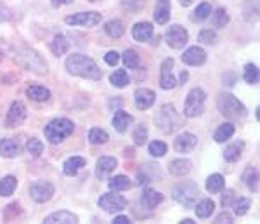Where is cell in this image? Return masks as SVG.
<instances>
[{
    "label": "cell",
    "instance_id": "5bb4252c",
    "mask_svg": "<svg viewBox=\"0 0 260 224\" xmlns=\"http://www.w3.org/2000/svg\"><path fill=\"white\" fill-rule=\"evenodd\" d=\"M198 145V137L191 132H182L174 139V150L177 153H189Z\"/></svg>",
    "mask_w": 260,
    "mask_h": 224
},
{
    "label": "cell",
    "instance_id": "db71d44e",
    "mask_svg": "<svg viewBox=\"0 0 260 224\" xmlns=\"http://www.w3.org/2000/svg\"><path fill=\"white\" fill-rule=\"evenodd\" d=\"M52 7H61V6H68V4H73V0H50Z\"/></svg>",
    "mask_w": 260,
    "mask_h": 224
},
{
    "label": "cell",
    "instance_id": "7dc6e473",
    "mask_svg": "<svg viewBox=\"0 0 260 224\" xmlns=\"http://www.w3.org/2000/svg\"><path fill=\"white\" fill-rule=\"evenodd\" d=\"M121 6L128 12H139L144 7V0H121Z\"/></svg>",
    "mask_w": 260,
    "mask_h": 224
},
{
    "label": "cell",
    "instance_id": "d4e9b609",
    "mask_svg": "<svg viewBox=\"0 0 260 224\" xmlns=\"http://www.w3.org/2000/svg\"><path fill=\"white\" fill-rule=\"evenodd\" d=\"M26 96L31 101H37V103H45V101L50 99V91L44 86H30L26 89Z\"/></svg>",
    "mask_w": 260,
    "mask_h": 224
},
{
    "label": "cell",
    "instance_id": "4dcf8cb0",
    "mask_svg": "<svg viewBox=\"0 0 260 224\" xmlns=\"http://www.w3.org/2000/svg\"><path fill=\"white\" fill-rule=\"evenodd\" d=\"M213 210H215V204H213V200H210V198H203L194 207V212L200 219H208L213 214Z\"/></svg>",
    "mask_w": 260,
    "mask_h": 224
},
{
    "label": "cell",
    "instance_id": "6f0895ef",
    "mask_svg": "<svg viewBox=\"0 0 260 224\" xmlns=\"http://www.w3.org/2000/svg\"><path fill=\"white\" fill-rule=\"evenodd\" d=\"M186 80H187V71H184V70H182V73H180V82L184 83Z\"/></svg>",
    "mask_w": 260,
    "mask_h": 224
},
{
    "label": "cell",
    "instance_id": "5b68a950",
    "mask_svg": "<svg viewBox=\"0 0 260 224\" xmlns=\"http://www.w3.org/2000/svg\"><path fill=\"white\" fill-rule=\"evenodd\" d=\"M217 106H219V111L229 120H241V118L246 117V108L245 104L241 103L238 98H234L233 94H224L219 96L217 99Z\"/></svg>",
    "mask_w": 260,
    "mask_h": 224
},
{
    "label": "cell",
    "instance_id": "d6986e66",
    "mask_svg": "<svg viewBox=\"0 0 260 224\" xmlns=\"http://www.w3.org/2000/svg\"><path fill=\"white\" fill-rule=\"evenodd\" d=\"M153 33H154V28L149 21H141V23L134 24L132 28V37L134 40L137 42H148L153 39Z\"/></svg>",
    "mask_w": 260,
    "mask_h": 224
},
{
    "label": "cell",
    "instance_id": "ac0fdd59",
    "mask_svg": "<svg viewBox=\"0 0 260 224\" xmlns=\"http://www.w3.org/2000/svg\"><path fill=\"white\" fill-rule=\"evenodd\" d=\"M116 165H118V160L115 156H101L98 163H95V176H98V179L104 181L115 171Z\"/></svg>",
    "mask_w": 260,
    "mask_h": 224
},
{
    "label": "cell",
    "instance_id": "e0dca14e",
    "mask_svg": "<svg viewBox=\"0 0 260 224\" xmlns=\"http://www.w3.org/2000/svg\"><path fill=\"white\" fill-rule=\"evenodd\" d=\"M21 143L16 137H4L0 139V156L4 158H16L18 155H21Z\"/></svg>",
    "mask_w": 260,
    "mask_h": 224
},
{
    "label": "cell",
    "instance_id": "11a10c76",
    "mask_svg": "<svg viewBox=\"0 0 260 224\" xmlns=\"http://www.w3.org/2000/svg\"><path fill=\"white\" fill-rule=\"evenodd\" d=\"M113 222L115 224H128L130 219L127 217V215H116V217L113 219Z\"/></svg>",
    "mask_w": 260,
    "mask_h": 224
},
{
    "label": "cell",
    "instance_id": "836d02e7",
    "mask_svg": "<svg viewBox=\"0 0 260 224\" xmlns=\"http://www.w3.org/2000/svg\"><path fill=\"white\" fill-rule=\"evenodd\" d=\"M234 124H231V122H225V124L219 125V129L215 130V134H213V139H215L217 143H224L228 141V139L233 137L234 134Z\"/></svg>",
    "mask_w": 260,
    "mask_h": 224
},
{
    "label": "cell",
    "instance_id": "8992f818",
    "mask_svg": "<svg viewBox=\"0 0 260 224\" xmlns=\"http://www.w3.org/2000/svg\"><path fill=\"white\" fill-rule=\"evenodd\" d=\"M205 101H207V94H205L203 89L200 87L191 89L186 98V103H184V115L187 118L200 117L205 109Z\"/></svg>",
    "mask_w": 260,
    "mask_h": 224
},
{
    "label": "cell",
    "instance_id": "484cf974",
    "mask_svg": "<svg viewBox=\"0 0 260 224\" xmlns=\"http://www.w3.org/2000/svg\"><path fill=\"white\" fill-rule=\"evenodd\" d=\"M142 205L146 207V209H154L156 205H160L163 202V195L160 191H156V189H144V193H142V198H141Z\"/></svg>",
    "mask_w": 260,
    "mask_h": 224
},
{
    "label": "cell",
    "instance_id": "f1b7e54d",
    "mask_svg": "<svg viewBox=\"0 0 260 224\" xmlns=\"http://www.w3.org/2000/svg\"><path fill=\"white\" fill-rule=\"evenodd\" d=\"M243 181L248 186L250 191L257 193L258 191V171L257 167H246V171L243 172Z\"/></svg>",
    "mask_w": 260,
    "mask_h": 224
},
{
    "label": "cell",
    "instance_id": "7a4b0ae2",
    "mask_svg": "<svg viewBox=\"0 0 260 224\" xmlns=\"http://www.w3.org/2000/svg\"><path fill=\"white\" fill-rule=\"evenodd\" d=\"M12 59L24 70H30L37 75H45L47 73V63L40 56L37 50L28 49V47H18L12 49Z\"/></svg>",
    "mask_w": 260,
    "mask_h": 224
},
{
    "label": "cell",
    "instance_id": "ffe728a7",
    "mask_svg": "<svg viewBox=\"0 0 260 224\" xmlns=\"http://www.w3.org/2000/svg\"><path fill=\"white\" fill-rule=\"evenodd\" d=\"M47 224H77L78 217L73 212H68V210H59V212H54L45 217Z\"/></svg>",
    "mask_w": 260,
    "mask_h": 224
},
{
    "label": "cell",
    "instance_id": "f5cc1de1",
    "mask_svg": "<svg viewBox=\"0 0 260 224\" xmlns=\"http://www.w3.org/2000/svg\"><path fill=\"white\" fill-rule=\"evenodd\" d=\"M9 19H11V11L7 9V6H4V2H0V23Z\"/></svg>",
    "mask_w": 260,
    "mask_h": 224
},
{
    "label": "cell",
    "instance_id": "7bdbcfd3",
    "mask_svg": "<svg viewBox=\"0 0 260 224\" xmlns=\"http://www.w3.org/2000/svg\"><path fill=\"white\" fill-rule=\"evenodd\" d=\"M123 63H125L127 68L136 70L137 66H139V54H137L134 49H127L123 52Z\"/></svg>",
    "mask_w": 260,
    "mask_h": 224
},
{
    "label": "cell",
    "instance_id": "d6a6232c",
    "mask_svg": "<svg viewBox=\"0 0 260 224\" xmlns=\"http://www.w3.org/2000/svg\"><path fill=\"white\" fill-rule=\"evenodd\" d=\"M108 186H110L111 191H127V189L132 188V181L127 176H115L110 179Z\"/></svg>",
    "mask_w": 260,
    "mask_h": 224
},
{
    "label": "cell",
    "instance_id": "4fadbf2b",
    "mask_svg": "<svg viewBox=\"0 0 260 224\" xmlns=\"http://www.w3.org/2000/svg\"><path fill=\"white\" fill-rule=\"evenodd\" d=\"M26 118V106H24L21 101H14L11 104L9 111H7V117H6V127H18L24 122Z\"/></svg>",
    "mask_w": 260,
    "mask_h": 224
},
{
    "label": "cell",
    "instance_id": "2e32d148",
    "mask_svg": "<svg viewBox=\"0 0 260 224\" xmlns=\"http://www.w3.org/2000/svg\"><path fill=\"white\" fill-rule=\"evenodd\" d=\"M154 101H156V94H154V91H151V89L141 87L134 92V103H136V106L139 109L151 108L154 104Z\"/></svg>",
    "mask_w": 260,
    "mask_h": 224
},
{
    "label": "cell",
    "instance_id": "4316f807",
    "mask_svg": "<svg viewBox=\"0 0 260 224\" xmlns=\"http://www.w3.org/2000/svg\"><path fill=\"white\" fill-rule=\"evenodd\" d=\"M243 150H245V143L243 141H236V143H233V145H229L224 151L225 162H229V163L238 162L243 155Z\"/></svg>",
    "mask_w": 260,
    "mask_h": 224
},
{
    "label": "cell",
    "instance_id": "c3c4849f",
    "mask_svg": "<svg viewBox=\"0 0 260 224\" xmlns=\"http://www.w3.org/2000/svg\"><path fill=\"white\" fill-rule=\"evenodd\" d=\"M19 209H21V207H19L18 202H14V204H9V205L6 207V209H4V219H6V221H11L14 215H18L21 212Z\"/></svg>",
    "mask_w": 260,
    "mask_h": 224
},
{
    "label": "cell",
    "instance_id": "d590c367",
    "mask_svg": "<svg viewBox=\"0 0 260 224\" xmlns=\"http://www.w3.org/2000/svg\"><path fill=\"white\" fill-rule=\"evenodd\" d=\"M110 82H111V86L121 89V87H127L130 83V77L125 70H115L110 77Z\"/></svg>",
    "mask_w": 260,
    "mask_h": 224
},
{
    "label": "cell",
    "instance_id": "bcb514c9",
    "mask_svg": "<svg viewBox=\"0 0 260 224\" xmlns=\"http://www.w3.org/2000/svg\"><path fill=\"white\" fill-rule=\"evenodd\" d=\"M215 40H217V33L210 28H203L198 33V42H201V44H213Z\"/></svg>",
    "mask_w": 260,
    "mask_h": 224
},
{
    "label": "cell",
    "instance_id": "277c9868",
    "mask_svg": "<svg viewBox=\"0 0 260 224\" xmlns=\"http://www.w3.org/2000/svg\"><path fill=\"white\" fill-rule=\"evenodd\" d=\"M172 198L186 209H191L200 198V186L194 181H182L172 188Z\"/></svg>",
    "mask_w": 260,
    "mask_h": 224
},
{
    "label": "cell",
    "instance_id": "60d3db41",
    "mask_svg": "<svg viewBox=\"0 0 260 224\" xmlns=\"http://www.w3.org/2000/svg\"><path fill=\"white\" fill-rule=\"evenodd\" d=\"M26 151L33 156V158H39V156H40L42 153H44V143H42L40 139H37V137L28 139V143H26Z\"/></svg>",
    "mask_w": 260,
    "mask_h": 224
},
{
    "label": "cell",
    "instance_id": "44dd1931",
    "mask_svg": "<svg viewBox=\"0 0 260 224\" xmlns=\"http://www.w3.org/2000/svg\"><path fill=\"white\" fill-rule=\"evenodd\" d=\"M132 122H134L132 115H128V113L123 111V109H116V113L113 115L111 124H113V127H115V130H118V132H125V130L132 125Z\"/></svg>",
    "mask_w": 260,
    "mask_h": 224
},
{
    "label": "cell",
    "instance_id": "ab89813d",
    "mask_svg": "<svg viewBox=\"0 0 260 224\" xmlns=\"http://www.w3.org/2000/svg\"><path fill=\"white\" fill-rule=\"evenodd\" d=\"M212 14V6L208 2H201L198 7L194 9V14H192V21H205L208 19Z\"/></svg>",
    "mask_w": 260,
    "mask_h": 224
},
{
    "label": "cell",
    "instance_id": "7c38bea8",
    "mask_svg": "<svg viewBox=\"0 0 260 224\" xmlns=\"http://www.w3.org/2000/svg\"><path fill=\"white\" fill-rule=\"evenodd\" d=\"M172 68H174V59L172 58L163 59L160 68V86L165 91H172V89H175V86H177V80H175L174 73H172Z\"/></svg>",
    "mask_w": 260,
    "mask_h": 224
},
{
    "label": "cell",
    "instance_id": "ba28073f",
    "mask_svg": "<svg viewBox=\"0 0 260 224\" xmlns=\"http://www.w3.org/2000/svg\"><path fill=\"white\" fill-rule=\"evenodd\" d=\"M187 39H189V33H187L186 28H182L180 24H172V26L167 28L165 32V40L169 44V47L179 50L182 49L184 45L187 44Z\"/></svg>",
    "mask_w": 260,
    "mask_h": 224
},
{
    "label": "cell",
    "instance_id": "91938a15",
    "mask_svg": "<svg viewBox=\"0 0 260 224\" xmlns=\"http://www.w3.org/2000/svg\"><path fill=\"white\" fill-rule=\"evenodd\" d=\"M182 224H194V222H192V219H184Z\"/></svg>",
    "mask_w": 260,
    "mask_h": 224
},
{
    "label": "cell",
    "instance_id": "cb8c5ba5",
    "mask_svg": "<svg viewBox=\"0 0 260 224\" xmlns=\"http://www.w3.org/2000/svg\"><path fill=\"white\" fill-rule=\"evenodd\" d=\"M85 163H87L85 158H82V156H71V158H68L64 162V165H62V171H64L66 176L73 177V176H77L83 167H85Z\"/></svg>",
    "mask_w": 260,
    "mask_h": 224
},
{
    "label": "cell",
    "instance_id": "ee69618b",
    "mask_svg": "<svg viewBox=\"0 0 260 224\" xmlns=\"http://www.w3.org/2000/svg\"><path fill=\"white\" fill-rule=\"evenodd\" d=\"M132 137H134V143H136L137 146L146 145V141H148V129H146L144 125H137L136 130H134V134H132Z\"/></svg>",
    "mask_w": 260,
    "mask_h": 224
},
{
    "label": "cell",
    "instance_id": "1f68e13d",
    "mask_svg": "<svg viewBox=\"0 0 260 224\" xmlns=\"http://www.w3.org/2000/svg\"><path fill=\"white\" fill-rule=\"evenodd\" d=\"M18 188V179L14 176H6L0 179V197H11Z\"/></svg>",
    "mask_w": 260,
    "mask_h": 224
},
{
    "label": "cell",
    "instance_id": "94428289",
    "mask_svg": "<svg viewBox=\"0 0 260 224\" xmlns=\"http://www.w3.org/2000/svg\"><path fill=\"white\" fill-rule=\"evenodd\" d=\"M2 59H4V52H0V63H2Z\"/></svg>",
    "mask_w": 260,
    "mask_h": 224
},
{
    "label": "cell",
    "instance_id": "f546056e",
    "mask_svg": "<svg viewBox=\"0 0 260 224\" xmlns=\"http://www.w3.org/2000/svg\"><path fill=\"white\" fill-rule=\"evenodd\" d=\"M104 32H106V35L111 37V39H120L125 33V24L121 23L120 19H111L104 24Z\"/></svg>",
    "mask_w": 260,
    "mask_h": 224
},
{
    "label": "cell",
    "instance_id": "52a82bcc",
    "mask_svg": "<svg viewBox=\"0 0 260 224\" xmlns=\"http://www.w3.org/2000/svg\"><path fill=\"white\" fill-rule=\"evenodd\" d=\"M177 122H179V117H177L175 108L172 106V104H163L156 115V125L160 127L161 132L172 134L175 130V127H177Z\"/></svg>",
    "mask_w": 260,
    "mask_h": 224
},
{
    "label": "cell",
    "instance_id": "8d00e7d4",
    "mask_svg": "<svg viewBox=\"0 0 260 224\" xmlns=\"http://www.w3.org/2000/svg\"><path fill=\"white\" fill-rule=\"evenodd\" d=\"M250 205H251V200H250V198H245V197L234 198V202L231 204V207L234 209V214L240 215V217H241V215H245L246 212H248Z\"/></svg>",
    "mask_w": 260,
    "mask_h": 224
},
{
    "label": "cell",
    "instance_id": "9f6ffc18",
    "mask_svg": "<svg viewBox=\"0 0 260 224\" xmlns=\"http://www.w3.org/2000/svg\"><path fill=\"white\" fill-rule=\"evenodd\" d=\"M123 156H125V158H132V156H134V148H125Z\"/></svg>",
    "mask_w": 260,
    "mask_h": 224
},
{
    "label": "cell",
    "instance_id": "8fae6325",
    "mask_svg": "<svg viewBox=\"0 0 260 224\" xmlns=\"http://www.w3.org/2000/svg\"><path fill=\"white\" fill-rule=\"evenodd\" d=\"M30 197L37 204H45L54 197V186L49 181H35L30 186Z\"/></svg>",
    "mask_w": 260,
    "mask_h": 224
},
{
    "label": "cell",
    "instance_id": "74e56055",
    "mask_svg": "<svg viewBox=\"0 0 260 224\" xmlns=\"http://www.w3.org/2000/svg\"><path fill=\"white\" fill-rule=\"evenodd\" d=\"M243 78H245V82L250 83V86H257L258 83V68L253 65V63H248V65L245 66Z\"/></svg>",
    "mask_w": 260,
    "mask_h": 224
},
{
    "label": "cell",
    "instance_id": "f6af8a7d",
    "mask_svg": "<svg viewBox=\"0 0 260 224\" xmlns=\"http://www.w3.org/2000/svg\"><path fill=\"white\" fill-rule=\"evenodd\" d=\"M149 155L151 156H156V158H160V156H165L167 153V145L165 143H161V141H153V143H149Z\"/></svg>",
    "mask_w": 260,
    "mask_h": 224
},
{
    "label": "cell",
    "instance_id": "f35d334b",
    "mask_svg": "<svg viewBox=\"0 0 260 224\" xmlns=\"http://www.w3.org/2000/svg\"><path fill=\"white\" fill-rule=\"evenodd\" d=\"M108 139H110L108 132L99 129V127H94V129L89 130V141L92 145H104V143H108Z\"/></svg>",
    "mask_w": 260,
    "mask_h": 224
},
{
    "label": "cell",
    "instance_id": "83f0119b",
    "mask_svg": "<svg viewBox=\"0 0 260 224\" xmlns=\"http://www.w3.org/2000/svg\"><path fill=\"white\" fill-rule=\"evenodd\" d=\"M50 50H52L54 56H62V54H66L70 50V42L66 39L64 35H56L50 42Z\"/></svg>",
    "mask_w": 260,
    "mask_h": 224
},
{
    "label": "cell",
    "instance_id": "f907efd6",
    "mask_svg": "<svg viewBox=\"0 0 260 224\" xmlns=\"http://www.w3.org/2000/svg\"><path fill=\"white\" fill-rule=\"evenodd\" d=\"M104 61L110 66H116L120 61V54L116 52V50H110V52H106V56H104Z\"/></svg>",
    "mask_w": 260,
    "mask_h": 224
},
{
    "label": "cell",
    "instance_id": "e575fe53",
    "mask_svg": "<svg viewBox=\"0 0 260 224\" xmlns=\"http://www.w3.org/2000/svg\"><path fill=\"white\" fill-rule=\"evenodd\" d=\"M224 186H225V181L220 174H212L207 179V191L212 193V195L213 193H220L222 189H224Z\"/></svg>",
    "mask_w": 260,
    "mask_h": 224
},
{
    "label": "cell",
    "instance_id": "603a6c76",
    "mask_svg": "<svg viewBox=\"0 0 260 224\" xmlns=\"http://www.w3.org/2000/svg\"><path fill=\"white\" fill-rule=\"evenodd\" d=\"M170 0H158L156 2V7H154V21L158 24H165L167 21L170 19Z\"/></svg>",
    "mask_w": 260,
    "mask_h": 224
},
{
    "label": "cell",
    "instance_id": "6da1fadb",
    "mask_svg": "<svg viewBox=\"0 0 260 224\" xmlns=\"http://www.w3.org/2000/svg\"><path fill=\"white\" fill-rule=\"evenodd\" d=\"M66 70L75 77H82L87 80H101L103 77V70H99L94 59L83 56V54H71L66 59Z\"/></svg>",
    "mask_w": 260,
    "mask_h": 224
},
{
    "label": "cell",
    "instance_id": "681fc988",
    "mask_svg": "<svg viewBox=\"0 0 260 224\" xmlns=\"http://www.w3.org/2000/svg\"><path fill=\"white\" fill-rule=\"evenodd\" d=\"M234 198H236V195H234V189H225L224 193H222V207H231V204L234 202Z\"/></svg>",
    "mask_w": 260,
    "mask_h": 224
},
{
    "label": "cell",
    "instance_id": "7402d4cb",
    "mask_svg": "<svg viewBox=\"0 0 260 224\" xmlns=\"http://www.w3.org/2000/svg\"><path fill=\"white\" fill-rule=\"evenodd\" d=\"M191 165H192L191 160L175 158V160H172V162L169 163V171H170L172 176L182 177V176H186V174H189V172H191Z\"/></svg>",
    "mask_w": 260,
    "mask_h": 224
},
{
    "label": "cell",
    "instance_id": "816d5d0a",
    "mask_svg": "<svg viewBox=\"0 0 260 224\" xmlns=\"http://www.w3.org/2000/svg\"><path fill=\"white\" fill-rule=\"evenodd\" d=\"M215 222H219V224H231V222H233V215H231L229 212H225V210H224V212H220L219 215H217V219H215Z\"/></svg>",
    "mask_w": 260,
    "mask_h": 224
},
{
    "label": "cell",
    "instance_id": "3957f363",
    "mask_svg": "<svg viewBox=\"0 0 260 224\" xmlns=\"http://www.w3.org/2000/svg\"><path fill=\"white\" fill-rule=\"evenodd\" d=\"M75 130V124L68 118H54L45 125V139L50 145H59L66 137H70Z\"/></svg>",
    "mask_w": 260,
    "mask_h": 224
},
{
    "label": "cell",
    "instance_id": "6125c7cd",
    "mask_svg": "<svg viewBox=\"0 0 260 224\" xmlns=\"http://www.w3.org/2000/svg\"><path fill=\"white\" fill-rule=\"evenodd\" d=\"M89 2H99V0H89Z\"/></svg>",
    "mask_w": 260,
    "mask_h": 224
},
{
    "label": "cell",
    "instance_id": "9c48e42d",
    "mask_svg": "<svg viewBox=\"0 0 260 224\" xmlns=\"http://www.w3.org/2000/svg\"><path fill=\"white\" fill-rule=\"evenodd\" d=\"M66 24H71V26H85V28H92L95 24L101 23V14L95 11L90 12H78V14L73 16H66L64 18Z\"/></svg>",
    "mask_w": 260,
    "mask_h": 224
},
{
    "label": "cell",
    "instance_id": "30bf717a",
    "mask_svg": "<svg viewBox=\"0 0 260 224\" xmlns=\"http://www.w3.org/2000/svg\"><path fill=\"white\" fill-rule=\"evenodd\" d=\"M98 204L101 209H104L106 212H120V210H123L125 207H127V198L110 191V193L101 195Z\"/></svg>",
    "mask_w": 260,
    "mask_h": 224
},
{
    "label": "cell",
    "instance_id": "9a60e30c",
    "mask_svg": "<svg viewBox=\"0 0 260 224\" xmlns=\"http://www.w3.org/2000/svg\"><path fill=\"white\" fill-rule=\"evenodd\" d=\"M205 61H207V52H205V49L198 47V45L184 50L182 54V63L187 66H201L205 65Z\"/></svg>",
    "mask_w": 260,
    "mask_h": 224
},
{
    "label": "cell",
    "instance_id": "b9f144b4",
    "mask_svg": "<svg viewBox=\"0 0 260 224\" xmlns=\"http://www.w3.org/2000/svg\"><path fill=\"white\" fill-rule=\"evenodd\" d=\"M229 12L224 9V7H219V9L215 11V14H213V26L215 28H224L225 24L229 23Z\"/></svg>",
    "mask_w": 260,
    "mask_h": 224
},
{
    "label": "cell",
    "instance_id": "680465c9",
    "mask_svg": "<svg viewBox=\"0 0 260 224\" xmlns=\"http://www.w3.org/2000/svg\"><path fill=\"white\" fill-rule=\"evenodd\" d=\"M179 2H180V6L187 7V6H191V2H192V0H179Z\"/></svg>",
    "mask_w": 260,
    "mask_h": 224
}]
</instances>
